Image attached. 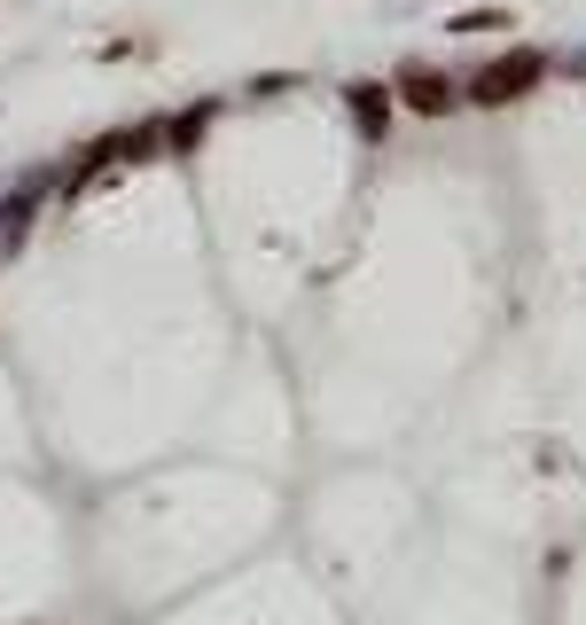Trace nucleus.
Segmentation results:
<instances>
[{
	"mask_svg": "<svg viewBox=\"0 0 586 625\" xmlns=\"http://www.w3.org/2000/svg\"><path fill=\"white\" fill-rule=\"evenodd\" d=\"M399 103H414L423 118H438V110H454L462 95H454V86H446L438 71H406V78H399Z\"/></svg>",
	"mask_w": 586,
	"mask_h": 625,
	"instance_id": "f03ea898",
	"label": "nucleus"
},
{
	"mask_svg": "<svg viewBox=\"0 0 586 625\" xmlns=\"http://www.w3.org/2000/svg\"><path fill=\"white\" fill-rule=\"evenodd\" d=\"M540 71H547V55H540V47H509L492 71H477V78H469V103H485V110H492V103H517L524 86H540Z\"/></svg>",
	"mask_w": 586,
	"mask_h": 625,
	"instance_id": "f257e3e1",
	"label": "nucleus"
},
{
	"mask_svg": "<svg viewBox=\"0 0 586 625\" xmlns=\"http://www.w3.org/2000/svg\"><path fill=\"white\" fill-rule=\"evenodd\" d=\"M352 118H360L368 141H383L391 133V95H383V86H352Z\"/></svg>",
	"mask_w": 586,
	"mask_h": 625,
	"instance_id": "7ed1b4c3",
	"label": "nucleus"
}]
</instances>
